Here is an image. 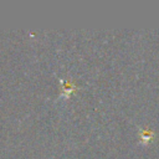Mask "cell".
<instances>
[{
    "label": "cell",
    "instance_id": "6da1fadb",
    "mask_svg": "<svg viewBox=\"0 0 159 159\" xmlns=\"http://www.w3.org/2000/svg\"><path fill=\"white\" fill-rule=\"evenodd\" d=\"M63 91H65V93H67V94H70L71 92H73V91H75L73 83H72L71 81H65V82H63Z\"/></svg>",
    "mask_w": 159,
    "mask_h": 159
}]
</instances>
